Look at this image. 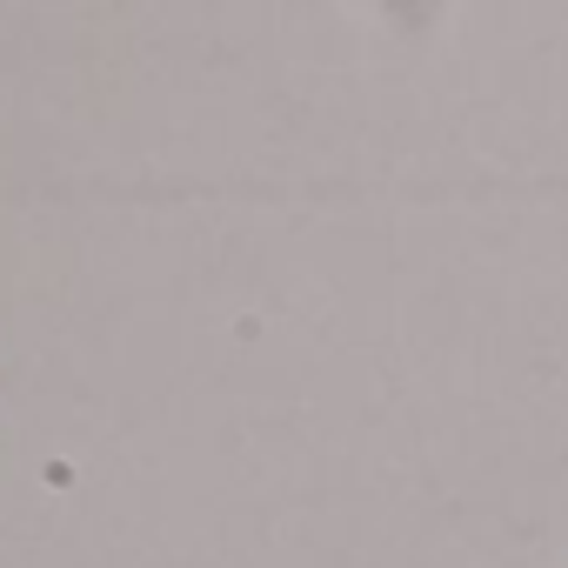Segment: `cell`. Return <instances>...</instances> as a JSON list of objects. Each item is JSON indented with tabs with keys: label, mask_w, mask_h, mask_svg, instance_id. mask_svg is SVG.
Listing matches in <instances>:
<instances>
[]
</instances>
